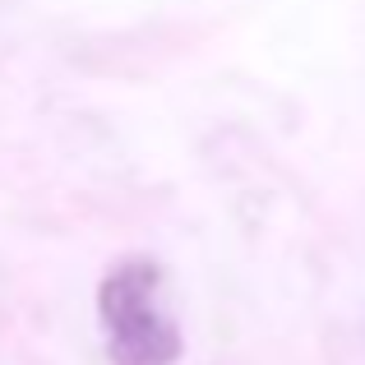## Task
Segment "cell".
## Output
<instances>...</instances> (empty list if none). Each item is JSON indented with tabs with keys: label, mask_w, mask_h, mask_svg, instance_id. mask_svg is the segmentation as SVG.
Here are the masks:
<instances>
[{
	"label": "cell",
	"mask_w": 365,
	"mask_h": 365,
	"mask_svg": "<svg viewBox=\"0 0 365 365\" xmlns=\"http://www.w3.org/2000/svg\"><path fill=\"white\" fill-rule=\"evenodd\" d=\"M98 329L111 365H176L180 324L167 305V277L158 259H120L98 282Z\"/></svg>",
	"instance_id": "1"
}]
</instances>
